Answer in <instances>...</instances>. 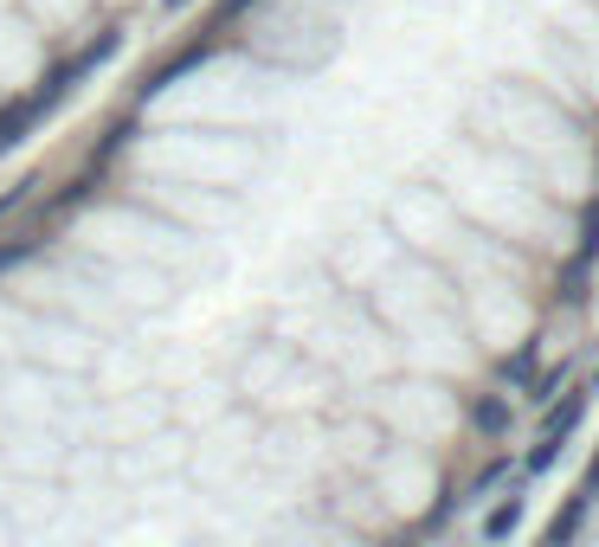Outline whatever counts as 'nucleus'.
<instances>
[{"label": "nucleus", "mask_w": 599, "mask_h": 547, "mask_svg": "<svg viewBox=\"0 0 599 547\" xmlns=\"http://www.w3.org/2000/svg\"><path fill=\"white\" fill-rule=\"evenodd\" d=\"M252 464H259V444H252L245 425H213L207 438H193L188 451H181V476H188L193 490H225Z\"/></svg>", "instance_id": "obj_1"}, {"label": "nucleus", "mask_w": 599, "mask_h": 547, "mask_svg": "<svg viewBox=\"0 0 599 547\" xmlns=\"http://www.w3.org/2000/svg\"><path fill=\"white\" fill-rule=\"evenodd\" d=\"M0 464L20 476V483H52V476L72 464V444L52 432V425H20V432H7V444H0Z\"/></svg>", "instance_id": "obj_2"}, {"label": "nucleus", "mask_w": 599, "mask_h": 547, "mask_svg": "<svg viewBox=\"0 0 599 547\" xmlns=\"http://www.w3.org/2000/svg\"><path fill=\"white\" fill-rule=\"evenodd\" d=\"M181 451H188V438L175 432H155V438H136V444H123V457H116V476H129V483H155L161 471H175L181 464Z\"/></svg>", "instance_id": "obj_3"}, {"label": "nucleus", "mask_w": 599, "mask_h": 547, "mask_svg": "<svg viewBox=\"0 0 599 547\" xmlns=\"http://www.w3.org/2000/svg\"><path fill=\"white\" fill-rule=\"evenodd\" d=\"M471 425H477V432H490V438H496V432H503V425H509V406H503V400H496V393H490V400H477V406H471Z\"/></svg>", "instance_id": "obj_4"}, {"label": "nucleus", "mask_w": 599, "mask_h": 547, "mask_svg": "<svg viewBox=\"0 0 599 547\" xmlns=\"http://www.w3.org/2000/svg\"><path fill=\"white\" fill-rule=\"evenodd\" d=\"M516 515H523V503H516V496H509V503H496V509H490V522H484V535H509V528H516Z\"/></svg>", "instance_id": "obj_5"}, {"label": "nucleus", "mask_w": 599, "mask_h": 547, "mask_svg": "<svg viewBox=\"0 0 599 547\" xmlns=\"http://www.w3.org/2000/svg\"><path fill=\"white\" fill-rule=\"evenodd\" d=\"M0 547H20V528H13V515L0 509Z\"/></svg>", "instance_id": "obj_6"}]
</instances>
